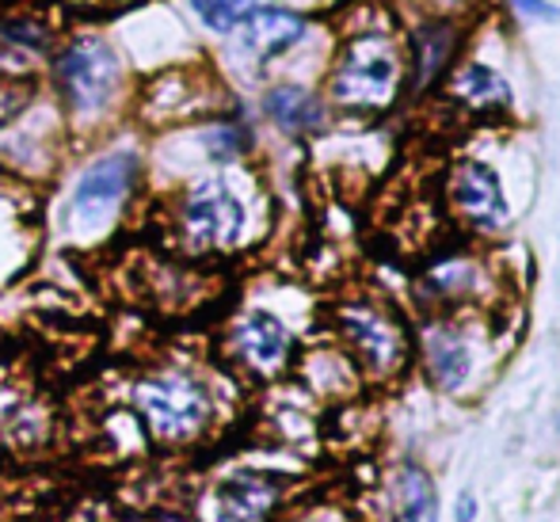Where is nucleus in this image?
I'll list each match as a JSON object with an SVG mask.
<instances>
[{"instance_id": "f8f14e48", "label": "nucleus", "mask_w": 560, "mask_h": 522, "mask_svg": "<svg viewBox=\"0 0 560 522\" xmlns=\"http://www.w3.org/2000/svg\"><path fill=\"white\" fill-rule=\"evenodd\" d=\"M423 362H428V374L439 390H457V385L469 378L472 351L457 328H450V324H431V328L423 332Z\"/></svg>"}, {"instance_id": "9b49d317", "label": "nucleus", "mask_w": 560, "mask_h": 522, "mask_svg": "<svg viewBox=\"0 0 560 522\" xmlns=\"http://www.w3.org/2000/svg\"><path fill=\"white\" fill-rule=\"evenodd\" d=\"M54 416L43 401L20 390H0V446L15 454H35L50 442Z\"/></svg>"}, {"instance_id": "6e6552de", "label": "nucleus", "mask_w": 560, "mask_h": 522, "mask_svg": "<svg viewBox=\"0 0 560 522\" xmlns=\"http://www.w3.org/2000/svg\"><path fill=\"white\" fill-rule=\"evenodd\" d=\"M336 332L343 336L347 351L377 378H389L405 367L408 359V339L400 321L385 305L370 302V298H351L336 310Z\"/></svg>"}, {"instance_id": "aec40b11", "label": "nucleus", "mask_w": 560, "mask_h": 522, "mask_svg": "<svg viewBox=\"0 0 560 522\" xmlns=\"http://www.w3.org/2000/svg\"><path fill=\"white\" fill-rule=\"evenodd\" d=\"M515 8H523V12H530V15H546V20L557 15V8L546 4V0H515Z\"/></svg>"}, {"instance_id": "4468645a", "label": "nucleus", "mask_w": 560, "mask_h": 522, "mask_svg": "<svg viewBox=\"0 0 560 522\" xmlns=\"http://www.w3.org/2000/svg\"><path fill=\"white\" fill-rule=\"evenodd\" d=\"M195 92H199V81L187 73H164V77H153V84L145 89V111L149 118L156 123H168V118H184L191 115L195 107Z\"/></svg>"}, {"instance_id": "412c9836", "label": "nucleus", "mask_w": 560, "mask_h": 522, "mask_svg": "<svg viewBox=\"0 0 560 522\" xmlns=\"http://www.w3.org/2000/svg\"><path fill=\"white\" fill-rule=\"evenodd\" d=\"M0 519H4V492H0Z\"/></svg>"}, {"instance_id": "7ed1b4c3", "label": "nucleus", "mask_w": 560, "mask_h": 522, "mask_svg": "<svg viewBox=\"0 0 560 522\" xmlns=\"http://www.w3.org/2000/svg\"><path fill=\"white\" fill-rule=\"evenodd\" d=\"M141 179V156L130 146L96 153L73 179L61 210V233L69 244H100L122 221Z\"/></svg>"}, {"instance_id": "2eb2a0df", "label": "nucleus", "mask_w": 560, "mask_h": 522, "mask_svg": "<svg viewBox=\"0 0 560 522\" xmlns=\"http://www.w3.org/2000/svg\"><path fill=\"white\" fill-rule=\"evenodd\" d=\"M393 522H435V488L423 469H405L393 480Z\"/></svg>"}, {"instance_id": "20e7f679", "label": "nucleus", "mask_w": 560, "mask_h": 522, "mask_svg": "<svg viewBox=\"0 0 560 522\" xmlns=\"http://www.w3.org/2000/svg\"><path fill=\"white\" fill-rule=\"evenodd\" d=\"M54 89L73 126H96L126 92V73L115 46L100 35H77L54 58Z\"/></svg>"}, {"instance_id": "dca6fc26", "label": "nucleus", "mask_w": 560, "mask_h": 522, "mask_svg": "<svg viewBox=\"0 0 560 522\" xmlns=\"http://www.w3.org/2000/svg\"><path fill=\"white\" fill-rule=\"evenodd\" d=\"M454 96L462 100L465 107L472 111H485V107H503L511 100L508 84L500 81V77L492 73V69L485 66H465L462 73L454 77Z\"/></svg>"}, {"instance_id": "9d476101", "label": "nucleus", "mask_w": 560, "mask_h": 522, "mask_svg": "<svg viewBox=\"0 0 560 522\" xmlns=\"http://www.w3.org/2000/svg\"><path fill=\"white\" fill-rule=\"evenodd\" d=\"M236 35V46L241 54L256 61H271L279 54H287L294 43H302L305 35V20L290 8H279V4H259L244 15V23L233 31Z\"/></svg>"}, {"instance_id": "ddd939ff", "label": "nucleus", "mask_w": 560, "mask_h": 522, "mask_svg": "<svg viewBox=\"0 0 560 522\" xmlns=\"http://www.w3.org/2000/svg\"><path fill=\"white\" fill-rule=\"evenodd\" d=\"M264 111L282 134L290 138H305L325 126V104L302 84H275L264 96Z\"/></svg>"}, {"instance_id": "423d86ee", "label": "nucleus", "mask_w": 560, "mask_h": 522, "mask_svg": "<svg viewBox=\"0 0 560 522\" xmlns=\"http://www.w3.org/2000/svg\"><path fill=\"white\" fill-rule=\"evenodd\" d=\"M222 347L225 359L244 378H256V382H275L294 362V332H290V324L271 310H259V305L229 316Z\"/></svg>"}, {"instance_id": "0eeeda50", "label": "nucleus", "mask_w": 560, "mask_h": 522, "mask_svg": "<svg viewBox=\"0 0 560 522\" xmlns=\"http://www.w3.org/2000/svg\"><path fill=\"white\" fill-rule=\"evenodd\" d=\"M287 500V480L267 469H225L195 496V522H271Z\"/></svg>"}, {"instance_id": "f3484780", "label": "nucleus", "mask_w": 560, "mask_h": 522, "mask_svg": "<svg viewBox=\"0 0 560 522\" xmlns=\"http://www.w3.org/2000/svg\"><path fill=\"white\" fill-rule=\"evenodd\" d=\"M50 27L35 15H12V20L0 23V46L8 54H46L50 50Z\"/></svg>"}, {"instance_id": "6ab92c4d", "label": "nucleus", "mask_w": 560, "mask_h": 522, "mask_svg": "<svg viewBox=\"0 0 560 522\" xmlns=\"http://www.w3.org/2000/svg\"><path fill=\"white\" fill-rule=\"evenodd\" d=\"M454 519H457V522H472V519H477V500H472L469 492H465V496H457Z\"/></svg>"}, {"instance_id": "f257e3e1", "label": "nucleus", "mask_w": 560, "mask_h": 522, "mask_svg": "<svg viewBox=\"0 0 560 522\" xmlns=\"http://www.w3.org/2000/svg\"><path fill=\"white\" fill-rule=\"evenodd\" d=\"M130 416L153 446L191 450L222 424V397L207 370L191 362H156L130 382Z\"/></svg>"}, {"instance_id": "a211bd4d", "label": "nucleus", "mask_w": 560, "mask_h": 522, "mask_svg": "<svg viewBox=\"0 0 560 522\" xmlns=\"http://www.w3.org/2000/svg\"><path fill=\"white\" fill-rule=\"evenodd\" d=\"M187 4H191V12L199 15L210 31L233 35V31L244 23V15H248L252 8L264 4V0H187Z\"/></svg>"}, {"instance_id": "39448f33", "label": "nucleus", "mask_w": 560, "mask_h": 522, "mask_svg": "<svg viewBox=\"0 0 560 522\" xmlns=\"http://www.w3.org/2000/svg\"><path fill=\"white\" fill-rule=\"evenodd\" d=\"M405 81V58L397 38L385 27L354 31L336 54V66L328 73V100L339 111H385L397 100Z\"/></svg>"}, {"instance_id": "1a4fd4ad", "label": "nucleus", "mask_w": 560, "mask_h": 522, "mask_svg": "<svg viewBox=\"0 0 560 522\" xmlns=\"http://www.w3.org/2000/svg\"><path fill=\"white\" fill-rule=\"evenodd\" d=\"M446 195H450V207H454L457 218L472 229H485V233H495V229L508 225V202H503V192H500V179L488 164H462L454 169L446 184Z\"/></svg>"}, {"instance_id": "f03ea898", "label": "nucleus", "mask_w": 560, "mask_h": 522, "mask_svg": "<svg viewBox=\"0 0 560 522\" xmlns=\"http://www.w3.org/2000/svg\"><path fill=\"white\" fill-rule=\"evenodd\" d=\"M172 233L191 256H225L248 244L252 202L229 172L195 176L172 202Z\"/></svg>"}]
</instances>
